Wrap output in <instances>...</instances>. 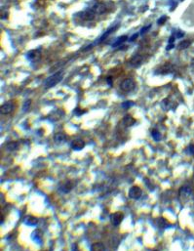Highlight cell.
I'll return each instance as SVG.
<instances>
[{
	"mask_svg": "<svg viewBox=\"0 0 194 251\" xmlns=\"http://www.w3.org/2000/svg\"><path fill=\"white\" fill-rule=\"evenodd\" d=\"M62 76H63L62 72H58L53 74V75L49 76L44 82L45 88H52V87L56 86L58 83H60L62 81Z\"/></svg>",
	"mask_w": 194,
	"mask_h": 251,
	"instance_id": "obj_1",
	"label": "cell"
},
{
	"mask_svg": "<svg viewBox=\"0 0 194 251\" xmlns=\"http://www.w3.org/2000/svg\"><path fill=\"white\" fill-rule=\"evenodd\" d=\"M136 82L132 78H126L120 83V89L123 92H131L135 89Z\"/></svg>",
	"mask_w": 194,
	"mask_h": 251,
	"instance_id": "obj_2",
	"label": "cell"
},
{
	"mask_svg": "<svg viewBox=\"0 0 194 251\" xmlns=\"http://www.w3.org/2000/svg\"><path fill=\"white\" fill-rule=\"evenodd\" d=\"M76 183H74L72 180H68V181L63 182L62 184H61L59 187V190L62 192L63 193H68L70 190H71L73 188L75 187Z\"/></svg>",
	"mask_w": 194,
	"mask_h": 251,
	"instance_id": "obj_3",
	"label": "cell"
},
{
	"mask_svg": "<svg viewBox=\"0 0 194 251\" xmlns=\"http://www.w3.org/2000/svg\"><path fill=\"white\" fill-rule=\"evenodd\" d=\"M143 196V190L140 187L133 186L131 189L129 190V197L132 199H140Z\"/></svg>",
	"mask_w": 194,
	"mask_h": 251,
	"instance_id": "obj_4",
	"label": "cell"
},
{
	"mask_svg": "<svg viewBox=\"0 0 194 251\" xmlns=\"http://www.w3.org/2000/svg\"><path fill=\"white\" fill-rule=\"evenodd\" d=\"M109 219H110V223L113 226H119L124 219V214L122 212H115V213L110 214Z\"/></svg>",
	"mask_w": 194,
	"mask_h": 251,
	"instance_id": "obj_5",
	"label": "cell"
},
{
	"mask_svg": "<svg viewBox=\"0 0 194 251\" xmlns=\"http://www.w3.org/2000/svg\"><path fill=\"white\" fill-rule=\"evenodd\" d=\"M15 103L13 101H8L5 104L1 106V114H9L15 109Z\"/></svg>",
	"mask_w": 194,
	"mask_h": 251,
	"instance_id": "obj_6",
	"label": "cell"
},
{
	"mask_svg": "<svg viewBox=\"0 0 194 251\" xmlns=\"http://www.w3.org/2000/svg\"><path fill=\"white\" fill-rule=\"evenodd\" d=\"M85 142L82 139H75L70 144V147L73 151H81L85 148Z\"/></svg>",
	"mask_w": 194,
	"mask_h": 251,
	"instance_id": "obj_7",
	"label": "cell"
},
{
	"mask_svg": "<svg viewBox=\"0 0 194 251\" xmlns=\"http://www.w3.org/2000/svg\"><path fill=\"white\" fill-rule=\"evenodd\" d=\"M92 10H93L96 14H104L107 11V6L104 2H98L93 6Z\"/></svg>",
	"mask_w": 194,
	"mask_h": 251,
	"instance_id": "obj_8",
	"label": "cell"
},
{
	"mask_svg": "<svg viewBox=\"0 0 194 251\" xmlns=\"http://www.w3.org/2000/svg\"><path fill=\"white\" fill-rule=\"evenodd\" d=\"M192 194V189L190 186H182L181 190H179V197L182 199H188V197Z\"/></svg>",
	"mask_w": 194,
	"mask_h": 251,
	"instance_id": "obj_9",
	"label": "cell"
},
{
	"mask_svg": "<svg viewBox=\"0 0 194 251\" xmlns=\"http://www.w3.org/2000/svg\"><path fill=\"white\" fill-rule=\"evenodd\" d=\"M40 56H41L40 50H31L26 54V58L29 59V61L35 62V61H37V60H39Z\"/></svg>",
	"mask_w": 194,
	"mask_h": 251,
	"instance_id": "obj_10",
	"label": "cell"
},
{
	"mask_svg": "<svg viewBox=\"0 0 194 251\" xmlns=\"http://www.w3.org/2000/svg\"><path fill=\"white\" fill-rule=\"evenodd\" d=\"M95 16H96V13H95L93 10L90 9V10H87V11L81 13V18H82L83 20H86V21H92L95 19Z\"/></svg>",
	"mask_w": 194,
	"mask_h": 251,
	"instance_id": "obj_11",
	"label": "cell"
},
{
	"mask_svg": "<svg viewBox=\"0 0 194 251\" xmlns=\"http://www.w3.org/2000/svg\"><path fill=\"white\" fill-rule=\"evenodd\" d=\"M24 224L29 227H34L38 224V219L34 216H27L24 218Z\"/></svg>",
	"mask_w": 194,
	"mask_h": 251,
	"instance_id": "obj_12",
	"label": "cell"
},
{
	"mask_svg": "<svg viewBox=\"0 0 194 251\" xmlns=\"http://www.w3.org/2000/svg\"><path fill=\"white\" fill-rule=\"evenodd\" d=\"M42 235H43V234H42V232L40 231V230H35L32 234H31V238H32V240H34L35 242L41 243Z\"/></svg>",
	"mask_w": 194,
	"mask_h": 251,
	"instance_id": "obj_13",
	"label": "cell"
},
{
	"mask_svg": "<svg viewBox=\"0 0 194 251\" xmlns=\"http://www.w3.org/2000/svg\"><path fill=\"white\" fill-rule=\"evenodd\" d=\"M136 123V119L132 117L130 114H127L124 116V118H123V124L127 127H130V126H133L134 124Z\"/></svg>",
	"mask_w": 194,
	"mask_h": 251,
	"instance_id": "obj_14",
	"label": "cell"
},
{
	"mask_svg": "<svg viewBox=\"0 0 194 251\" xmlns=\"http://www.w3.org/2000/svg\"><path fill=\"white\" fill-rule=\"evenodd\" d=\"M143 62V57L140 55H136L135 57H133L130 61V65L133 66H139Z\"/></svg>",
	"mask_w": 194,
	"mask_h": 251,
	"instance_id": "obj_15",
	"label": "cell"
},
{
	"mask_svg": "<svg viewBox=\"0 0 194 251\" xmlns=\"http://www.w3.org/2000/svg\"><path fill=\"white\" fill-rule=\"evenodd\" d=\"M118 27H119V24H116V26H114V27H110V29H108V30H107V31H105V33H104V34L103 35V36H101V37L100 38V40L98 41V43H101V42H103V41H104V40L105 39V38H107V37L108 36L109 34H110V33H112V32H113L114 30H117V29H118Z\"/></svg>",
	"mask_w": 194,
	"mask_h": 251,
	"instance_id": "obj_16",
	"label": "cell"
},
{
	"mask_svg": "<svg viewBox=\"0 0 194 251\" xmlns=\"http://www.w3.org/2000/svg\"><path fill=\"white\" fill-rule=\"evenodd\" d=\"M91 250H98V251H101V250H105V245L103 242H96L94 244L91 245Z\"/></svg>",
	"mask_w": 194,
	"mask_h": 251,
	"instance_id": "obj_17",
	"label": "cell"
},
{
	"mask_svg": "<svg viewBox=\"0 0 194 251\" xmlns=\"http://www.w3.org/2000/svg\"><path fill=\"white\" fill-rule=\"evenodd\" d=\"M65 139H66V136L63 133H57L54 136V141L56 143H59V144L65 142Z\"/></svg>",
	"mask_w": 194,
	"mask_h": 251,
	"instance_id": "obj_18",
	"label": "cell"
},
{
	"mask_svg": "<svg viewBox=\"0 0 194 251\" xmlns=\"http://www.w3.org/2000/svg\"><path fill=\"white\" fill-rule=\"evenodd\" d=\"M151 137L153 138L154 141H156V142H159L162 139V134L158 131L157 129H153L152 131H151Z\"/></svg>",
	"mask_w": 194,
	"mask_h": 251,
	"instance_id": "obj_19",
	"label": "cell"
},
{
	"mask_svg": "<svg viewBox=\"0 0 194 251\" xmlns=\"http://www.w3.org/2000/svg\"><path fill=\"white\" fill-rule=\"evenodd\" d=\"M157 226L158 227H160V228H167V226L169 225V223L167 222V220H166L165 218L163 217H160V218H158L157 220Z\"/></svg>",
	"mask_w": 194,
	"mask_h": 251,
	"instance_id": "obj_20",
	"label": "cell"
},
{
	"mask_svg": "<svg viewBox=\"0 0 194 251\" xmlns=\"http://www.w3.org/2000/svg\"><path fill=\"white\" fill-rule=\"evenodd\" d=\"M6 148L10 151H16L19 148V144L17 142H9L8 144L6 145Z\"/></svg>",
	"mask_w": 194,
	"mask_h": 251,
	"instance_id": "obj_21",
	"label": "cell"
},
{
	"mask_svg": "<svg viewBox=\"0 0 194 251\" xmlns=\"http://www.w3.org/2000/svg\"><path fill=\"white\" fill-rule=\"evenodd\" d=\"M127 39H128V36L127 35H123V36L119 37L117 40H116L113 44H112V47H118L119 45H121L123 42H125Z\"/></svg>",
	"mask_w": 194,
	"mask_h": 251,
	"instance_id": "obj_22",
	"label": "cell"
},
{
	"mask_svg": "<svg viewBox=\"0 0 194 251\" xmlns=\"http://www.w3.org/2000/svg\"><path fill=\"white\" fill-rule=\"evenodd\" d=\"M172 66L171 65H168L167 66V63H166L165 66H163L162 68L159 69V72L158 73H160V74H166V73H169V72H172Z\"/></svg>",
	"mask_w": 194,
	"mask_h": 251,
	"instance_id": "obj_23",
	"label": "cell"
},
{
	"mask_svg": "<svg viewBox=\"0 0 194 251\" xmlns=\"http://www.w3.org/2000/svg\"><path fill=\"white\" fill-rule=\"evenodd\" d=\"M190 44H191V41L190 40H182L179 42V49H186L187 47H189Z\"/></svg>",
	"mask_w": 194,
	"mask_h": 251,
	"instance_id": "obj_24",
	"label": "cell"
},
{
	"mask_svg": "<svg viewBox=\"0 0 194 251\" xmlns=\"http://www.w3.org/2000/svg\"><path fill=\"white\" fill-rule=\"evenodd\" d=\"M134 106V103L132 101H127V102H124V103H122L121 104V107L123 108V109H129V108H131V107H133Z\"/></svg>",
	"mask_w": 194,
	"mask_h": 251,
	"instance_id": "obj_25",
	"label": "cell"
},
{
	"mask_svg": "<svg viewBox=\"0 0 194 251\" xmlns=\"http://www.w3.org/2000/svg\"><path fill=\"white\" fill-rule=\"evenodd\" d=\"M30 105H31V100H26V101L24 103V106H23V111H29V107H30Z\"/></svg>",
	"mask_w": 194,
	"mask_h": 251,
	"instance_id": "obj_26",
	"label": "cell"
},
{
	"mask_svg": "<svg viewBox=\"0 0 194 251\" xmlns=\"http://www.w3.org/2000/svg\"><path fill=\"white\" fill-rule=\"evenodd\" d=\"M85 111H81L80 109H75L74 111H73V114H74L75 115H77V116H80V115H82V114H85Z\"/></svg>",
	"mask_w": 194,
	"mask_h": 251,
	"instance_id": "obj_27",
	"label": "cell"
},
{
	"mask_svg": "<svg viewBox=\"0 0 194 251\" xmlns=\"http://www.w3.org/2000/svg\"><path fill=\"white\" fill-rule=\"evenodd\" d=\"M187 153L191 155H194V145L191 144L187 147Z\"/></svg>",
	"mask_w": 194,
	"mask_h": 251,
	"instance_id": "obj_28",
	"label": "cell"
},
{
	"mask_svg": "<svg viewBox=\"0 0 194 251\" xmlns=\"http://www.w3.org/2000/svg\"><path fill=\"white\" fill-rule=\"evenodd\" d=\"M166 20H167V17H166V16H162V17L160 18V19L157 21V24H163L166 22Z\"/></svg>",
	"mask_w": 194,
	"mask_h": 251,
	"instance_id": "obj_29",
	"label": "cell"
},
{
	"mask_svg": "<svg viewBox=\"0 0 194 251\" xmlns=\"http://www.w3.org/2000/svg\"><path fill=\"white\" fill-rule=\"evenodd\" d=\"M151 27V24H149V26H147V27H144L142 29V30H140V34H144L146 32V30H148Z\"/></svg>",
	"mask_w": 194,
	"mask_h": 251,
	"instance_id": "obj_30",
	"label": "cell"
},
{
	"mask_svg": "<svg viewBox=\"0 0 194 251\" xmlns=\"http://www.w3.org/2000/svg\"><path fill=\"white\" fill-rule=\"evenodd\" d=\"M137 35H139V34H137V33H135V34H133V35H132V36H131V37H130V38H129V41H131V42H133V41H135V40L137 39Z\"/></svg>",
	"mask_w": 194,
	"mask_h": 251,
	"instance_id": "obj_31",
	"label": "cell"
},
{
	"mask_svg": "<svg viewBox=\"0 0 194 251\" xmlns=\"http://www.w3.org/2000/svg\"><path fill=\"white\" fill-rule=\"evenodd\" d=\"M183 35H184V32H182V31H178L177 35H176V37L177 38H182Z\"/></svg>",
	"mask_w": 194,
	"mask_h": 251,
	"instance_id": "obj_32",
	"label": "cell"
},
{
	"mask_svg": "<svg viewBox=\"0 0 194 251\" xmlns=\"http://www.w3.org/2000/svg\"><path fill=\"white\" fill-rule=\"evenodd\" d=\"M175 35H172L170 37V39H169V44H174V41H175Z\"/></svg>",
	"mask_w": 194,
	"mask_h": 251,
	"instance_id": "obj_33",
	"label": "cell"
},
{
	"mask_svg": "<svg viewBox=\"0 0 194 251\" xmlns=\"http://www.w3.org/2000/svg\"><path fill=\"white\" fill-rule=\"evenodd\" d=\"M174 47H175V44H169L167 47H166V50L169 51V50H171V49H173Z\"/></svg>",
	"mask_w": 194,
	"mask_h": 251,
	"instance_id": "obj_34",
	"label": "cell"
},
{
	"mask_svg": "<svg viewBox=\"0 0 194 251\" xmlns=\"http://www.w3.org/2000/svg\"><path fill=\"white\" fill-rule=\"evenodd\" d=\"M107 82L109 85H112V80H111V77H107Z\"/></svg>",
	"mask_w": 194,
	"mask_h": 251,
	"instance_id": "obj_35",
	"label": "cell"
}]
</instances>
